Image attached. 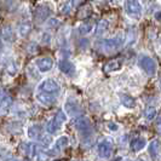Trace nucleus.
Here are the masks:
<instances>
[{
    "label": "nucleus",
    "instance_id": "f257e3e1",
    "mask_svg": "<svg viewBox=\"0 0 161 161\" xmlns=\"http://www.w3.org/2000/svg\"><path fill=\"white\" fill-rule=\"evenodd\" d=\"M124 44V39L122 36H115V38H110V39H99L96 42V47L103 52H114L116 50L122 46Z\"/></svg>",
    "mask_w": 161,
    "mask_h": 161
},
{
    "label": "nucleus",
    "instance_id": "f03ea898",
    "mask_svg": "<svg viewBox=\"0 0 161 161\" xmlns=\"http://www.w3.org/2000/svg\"><path fill=\"white\" fill-rule=\"evenodd\" d=\"M74 126L75 129L78 130L79 135H80L82 138H90L93 133V127H92V124L90 121L89 118L86 116H80L78 118L75 122H74Z\"/></svg>",
    "mask_w": 161,
    "mask_h": 161
},
{
    "label": "nucleus",
    "instance_id": "7ed1b4c3",
    "mask_svg": "<svg viewBox=\"0 0 161 161\" xmlns=\"http://www.w3.org/2000/svg\"><path fill=\"white\" fill-rule=\"evenodd\" d=\"M124 8L126 15L132 19H139L143 15V6L139 0H126Z\"/></svg>",
    "mask_w": 161,
    "mask_h": 161
},
{
    "label": "nucleus",
    "instance_id": "20e7f679",
    "mask_svg": "<svg viewBox=\"0 0 161 161\" xmlns=\"http://www.w3.org/2000/svg\"><path fill=\"white\" fill-rule=\"evenodd\" d=\"M65 121H67V114H65L64 112H62V110L58 112V113L46 124V131H47L50 135H55L57 131L63 126V124H64Z\"/></svg>",
    "mask_w": 161,
    "mask_h": 161
},
{
    "label": "nucleus",
    "instance_id": "39448f33",
    "mask_svg": "<svg viewBox=\"0 0 161 161\" xmlns=\"http://www.w3.org/2000/svg\"><path fill=\"white\" fill-rule=\"evenodd\" d=\"M113 149H114V142L108 137L101 139V142L97 145L98 155H99L102 159H105V160H108V159L112 158V155H113Z\"/></svg>",
    "mask_w": 161,
    "mask_h": 161
},
{
    "label": "nucleus",
    "instance_id": "423d86ee",
    "mask_svg": "<svg viewBox=\"0 0 161 161\" xmlns=\"http://www.w3.org/2000/svg\"><path fill=\"white\" fill-rule=\"evenodd\" d=\"M138 64L148 76H155L158 70V64L154 58L149 56H142L138 61Z\"/></svg>",
    "mask_w": 161,
    "mask_h": 161
},
{
    "label": "nucleus",
    "instance_id": "0eeeda50",
    "mask_svg": "<svg viewBox=\"0 0 161 161\" xmlns=\"http://www.w3.org/2000/svg\"><path fill=\"white\" fill-rule=\"evenodd\" d=\"M38 91H39V92H45V93L58 95L59 91H61V86H59V84H58L55 79L47 78V79H44V80L39 84Z\"/></svg>",
    "mask_w": 161,
    "mask_h": 161
},
{
    "label": "nucleus",
    "instance_id": "6e6552de",
    "mask_svg": "<svg viewBox=\"0 0 161 161\" xmlns=\"http://www.w3.org/2000/svg\"><path fill=\"white\" fill-rule=\"evenodd\" d=\"M64 113L69 116H79L81 115V107L75 98H68L64 103Z\"/></svg>",
    "mask_w": 161,
    "mask_h": 161
},
{
    "label": "nucleus",
    "instance_id": "1a4fd4ad",
    "mask_svg": "<svg viewBox=\"0 0 161 161\" xmlns=\"http://www.w3.org/2000/svg\"><path fill=\"white\" fill-rule=\"evenodd\" d=\"M52 15V10L48 8L47 5H40L35 10V19L36 23H44L46 22L50 16Z\"/></svg>",
    "mask_w": 161,
    "mask_h": 161
},
{
    "label": "nucleus",
    "instance_id": "9d476101",
    "mask_svg": "<svg viewBox=\"0 0 161 161\" xmlns=\"http://www.w3.org/2000/svg\"><path fill=\"white\" fill-rule=\"evenodd\" d=\"M53 64H55V62L51 57H41V58H38L35 62V65L40 73L50 72L53 68Z\"/></svg>",
    "mask_w": 161,
    "mask_h": 161
},
{
    "label": "nucleus",
    "instance_id": "9b49d317",
    "mask_svg": "<svg viewBox=\"0 0 161 161\" xmlns=\"http://www.w3.org/2000/svg\"><path fill=\"white\" fill-rule=\"evenodd\" d=\"M35 98L40 104L45 105V107H50L52 105L57 99V95H52V93H45V92H36L35 93Z\"/></svg>",
    "mask_w": 161,
    "mask_h": 161
},
{
    "label": "nucleus",
    "instance_id": "f8f14e48",
    "mask_svg": "<svg viewBox=\"0 0 161 161\" xmlns=\"http://www.w3.org/2000/svg\"><path fill=\"white\" fill-rule=\"evenodd\" d=\"M58 68H59V70L63 73L64 75H67V76H74V74H75V65L73 64L72 62L69 61V59H65V58H63V59H61L59 62H58Z\"/></svg>",
    "mask_w": 161,
    "mask_h": 161
},
{
    "label": "nucleus",
    "instance_id": "ddd939ff",
    "mask_svg": "<svg viewBox=\"0 0 161 161\" xmlns=\"http://www.w3.org/2000/svg\"><path fill=\"white\" fill-rule=\"evenodd\" d=\"M11 107H12V99L11 97L8 96V93H4V96L0 101V115L1 116H5L10 113L11 110Z\"/></svg>",
    "mask_w": 161,
    "mask_h": 161
},
{
    "label": "nucleus",
    "instance_id": "4468645a",
    "mask_svg": "<svg viewBox=\"0 0 161 161\" xmlns=\"http://www.w3.org/2000/svg\"><path fill=\"white\" fill-rule=\"evenodd\" d=\"M68 144H69V138L67 137V136H61V137H58L56 139V142L53 143V147H52V150L48 152V153L51 154V155H55L58 152L63 150Z\"/></svg>",
    "mask_w": 161,
    "mask_h": 161
},
{
    "label": "nucleus",
    "instance_id": "2eb2a0df",
    "mask_svg": "<svg viewBox=\"0 0 161 161\" xmlns=\"http://www.w3.org/2000/svg\"><path fill=\"white\" fill-rule=\"evenodd\" d=\"M27 136L31 138V139H39L42 137V127L40 125H31L28 129H27Z\"/></svg>",
    "mask_w": 161,
    "mask_h": 161
},
{
    "label": "nucleus",
    "instance_id": "dca6fc26",
    "mask_svg": "<svg viewBox=\"0 0 161 161\" xmlns=\"http://www.w3.org/2000/svg\"><path fill=\"white\" fill-rule=\"evenodd\" d=\"M160 141L159 139H154L149 143V147H148V152H149V155L153 160H156L158 156H159V153H160Z\"/></svg>",
    "mask_w": 161,
    "mask_h": 161
},
{
    "label": "nucleus",
    "instance_id": "f3484780",
    "mask_svg": "<svg viewBox=\"0 0 161 161\" xmlns=\"http://www.w3.org/2000/svg\"><path fill=\"white\" fill-rule=\"evenodd\" d=\"M122 59L121 58H115V59H112L109 61L104 67V70L108 73H112V72H118L120 70L121 67H122Z\"/></svg>",
    "mask_w": 161,
    "mask_h": 161
},
{
    "label": "nucleus",
    "instance_id": "a211bd4d",
    "mask_svg": "<svg viewBox=\"0 0 161 161\" xmlns=\"http://www.w3.org/2000/svg\"><path fill=\"white\" fill-rule=\"evenodd\" d=\"M119 99H120L121 104L124 105L125 108H127V109H133V108L136 107V101L130 96V95L121 93L120 96H119Z\"/></svg>",
    "mask_w": 161,
    "mask_h": 161
},
{
    "label": "nucleus",
    "instance_id": "6ab92c4d",
    "mask_svg": "<svg viewBox=\"0 0 161 161\" xmlns=\"http://www.w3.org/2000/svg\"><path fill=\"white\" fill-rule=\"evenodd\" d=\"M32 31V23L29 22V21H24L22 23L18 25V28H17V33H18V35L21 36V38H24V36H27L29 33Z\"/></svg>",
    "mask_w": 161,
    "mask_h": 161
},
{
    "label": "nucleus",
    "instance_id": "aec40b11",
    "mask_svg": "<svg viewBox=\"0 0 161 161\" xmlns=\"http://www.w3.org/2000/svg\"><path fill=\"white\" fill-rule=\"evenodd\" d=\"M145 145H147L145 138L138 137V138H135V139L131 142V149H132L133 152H141L143 148H145Z\"/></svg>",
    "mask_w": 161,
    "mask_h": 161
},
{
    "label": "nucleus",
    "instance_id": "412c9836",
    "mask_svg": "<svg viewBox=\"0 0 161 161\" xmlns=\"http://www.w3.org/2000/svg\"><path fill=\"white\" fill-rule=\"evenodd\" d=\"M108 27H109V22H108L107 19H101V21L98 22V24H97V27H96V35L97 36H102V35L107 32Z\"/></svg>",
    "mask_w": 161,
    "mask_h": 161
},
{
    "label": "nucleus",
    "instance_id": "4be33fe9",
    "mask_svg": "<svg viewBox=\"0 0 161 161\" xmlns=\"http://www.w3.org/2000/svg\"><path fill=\"white\" fill-rule=\"evenodd\" d=\"M15 36H16V34H15L14 29L11 27H5L4 28V31H3V39L4 40L8 41V42H12L15 40Z\"/></svg>",
    "mask_w": 161,
    "mask_h": 161
},
{
    "label": "nucleus",
    "instance_id": "5701e85b",
    "mask_svg": "<svg viewBox=\"0 0 161 161\" xmlns=\"http://www.w3.org/2000/svg\"><path fill=\"white\" fill-rule=\"evenodd\" d=\"M93 28H95V24L92 23V22H85V23H82L79 27V32L82 34V35H86V34H89L93 31Z\"/></svg>",
    "mask_w": 161,
    "mask_h": 161
},
{
    "label": "nucleus",
    "instance_id": "b1692460",
    "mask_svg": "<svg viewBox=\"0 0 161 161\" xmlns=\"http://www.w3.org/2000/svg\"><path fill=\"white\" fill-rule=\"evenodd\" d=\"M156 114H158V110H156V108H154V107H147L144 110V118L147 120L152 121L153 119H155V116H156Z\"/></svg>",
    "mask_w": 161,
    "mask_h": 161
},
{
    "label": "nucleus",
    "instance_id": "393cba45",
    "mask_svg": "<svg viewBox=\"0 0 161 161\" xmlns=\"http://www.w3.org/2000/svg\"><path fill=\"white\" fill-rule=\"evenodd\" d=\"M0 158L5 161H10L12 159V154L8 150L6 147L4 145H0Z\"/></svg>",
    "mask_w": 161,
    "mask_h": 161
},
{
    "label": "nucleus",
    "instance_id": "a878e982",
    "mask_svg": "<svg viewBox=\"0 0 161 161\" xmlns=\"http://www.w3.org/2000/svg\"><path fill=\"white\" fill-rule=\"evenodd\" d=\"M91 12H92V10H91V6H86V10H84V8H81L80 11L78 12V18L79 19H84V18H87V17L91 15Z\"/></svg>",
    "mask_w": 161,
    "mask_h": 161
},
{
    "label": "nucleus",
    "instance_id": "bb28decb",
    "mask_svg": "<svg viewBox=\"0 0 161 161\" xmlns=\"http://www.w3.org/2000/svg\"><path fill=\"white\" fill-rule=\"evenodd\" d=\"M129 45H132L133 42H136V38H137V32H136V29L135 28H131L129 31Z\"/></svg>",
    "mask_w": 161,
    "mask_h": 161
},
{
    "label": "nucleus",
    "instance_id": "cd10ccee",
    "mask_svg": "<svg viewBox=\"0 0 161 161\" xmlns=\"http://www.w3.org/2000/svg\"><path fill=\"white\" fill-rule=\"evenodd\" d=\"M17 72H18V65H17L16 63H11V64L8 67V73L10 74V75L14 76Z\"/></svg>",
    "mask_w": 161,
    "mask_h": 161
},
{
    "label": "nucleus",
    "instance_id": "c85d7f7f",
    "mask_svg": "<svg viewBox=\"0 0 161 161\" xmlns=\"http://www.w3.org/2000/svg\"><path fill=\"white\" fill-rule=\"evenodd\" d=\"M40 142L41 144H42V147H46L47 148L48 145H50V143H51V138L48 137V136H42L40 138Z\"/></svg>",
    "mask_w": 161,
    "mask_h": 161
},
{
    "label": "nucleus",
    "instance_id": "c756f323",
    "mask_svg": "<svg viewBox=\"0 0 161 161\" xmlns=\"http://www.w3.org/2000/svg\"><path fill=\"white\" fill-rule=\"evenodd\" d=\"M85 0H70V6H72V8H79L81 4L84 3Z\"/></svg>",
    "mask_w": 161,
    "mask_h": 161
},
{
    "label": "nucleus",
    "instance_id": "7c9ffc66",
    "mask_svg": "<svg viewBox=\"0 0 161 161\" xmlns=\"http://www.w3.org/2000/svg\"><path fill=\"white\" fill-rule=\"evenodd\" d=\"M108 129L110 130V131H118L119 126H118L115 122H109V124H108Z\"/></svg>",
    "mask_w": 161,
    "mask_h": 161
},
{
    "label": "nucleus",
    "instance_id": "2f4dec72",
    "mask_svg": "<svg viewBox=\"0 0 161 161\" xmlns=\"http://www.w3.org/2000/svg\"><path fill=\"white\" fill-rule=\"evenodd\" d=\"M61 22L59 21H57L56 18H48V24L50 25H57V24H59Z\"/></svg>",
    "mask_w": 161,
    "mask_h": 161
},
{
    "label": "nucleus",
    "instance_id": "473e14b6",
    "mask_svg": "<svg viewBox=\"0 0 161 161\" xmlns=\"http://www.w3.org/2000/svg\"><path fill=\"white\" fill-rule=\"evenodd\" d=\"M124 161H144V160H142V159H125Z\"/></svg>",
    "mask_w": 161,
    "mask_h": 161
},
{
    "label": "nucleus",
    "instance_id": "72a5a7b5",
    "mask_svg": "<svg viewBox=\"0 0 161 161\" xmlns=\"http://www.w3.org/2000/svg\"><path fill=\"white\" fill-rule=\"evenodd\" d=\"M10 161H25V160H22V159H16V158H12Z\"/></svg>",
    "mask_w": 161,
    "mask_h": 161
},
{
    "label": "nucleus",
    "instance_id": "f704fd0d",
    "mask_svg": "<svg viewBox=\"0 0 161 161\" xmlns=\"http://www.w3.org/2000/svg\"><path fill=\"white\" fill-rule=\"evenodd\" d=\"M3 96H4V92H3V90H0V101H1Z\"/></svg>",
    "mask_w": 161,
    "mask_h": 161
},
{
    "label": "nucleus",
    "instance_id": "c9c22d12",
    "mask_svg": "<svg viewBox=\"0 0 161 161\" xmlns=\"http://www.w3.org/2000/svg\"><path fill=\"white\" fill-rule=\"evenodd\" d=\"M3 50V44H1V40H0V51Z\"/></svg>",
    "mask_w": 161,
    "mask_h": 161
},
{
    "label": "nucleus",
    "instance_id": "e433bc0d",
    "mask_svg": "<svg viewBox=\"0 0 161 161\" xmlns=\"http://www.w3.org/2000/svg\"><path fill=\"white\" fill-rule=\"evenodd\" d=\"M160 89H161V80H160Z\"/></svg>",
    "mask_w": 161,
    "mask_h": 161
},
{
    "label": "nucleus",
    "instance_id": "4c0bfd02",
    "mask_svg": "<svg viewBox=\"0 0 161 161\" xmlns=\"http://www.w3.org/2000/svg\"><path fill=\"white\" fill-rule=\"evenodd\" d=\"M160 42H161V36H160Z\"/></svg>",
    "mask_w": 161,
    "mask_h": 161
},
{
    "label": "nucleus",
    "instance_id": "58836bf2",
    "mask_svg": "<svg viewBox=\"0 0 161 161\" xmlns=\"http://www.w3.org/2000/svg\"><path fill=\"white\" fill-rule=\"evenodd\" d=\"M74 161H78V160H74Z\"/></svg>",
    "mask_w": 161,
    "mask_h": 161
},
{
    "label": "nucleus",
    "instance_id": "ea45409f",
    "mask_svg": "<svg viewBox=\"0 0 161 161\" xmlns=\"http://www.w3.org/2000/svg\"><path fill=\"white\" fill-rule=\"evenodd\" d=\"M58 161H62V160H58Z\"/></svg>",
    "mask_w": 161,
    "mask_h": 161
}]
</instances>
